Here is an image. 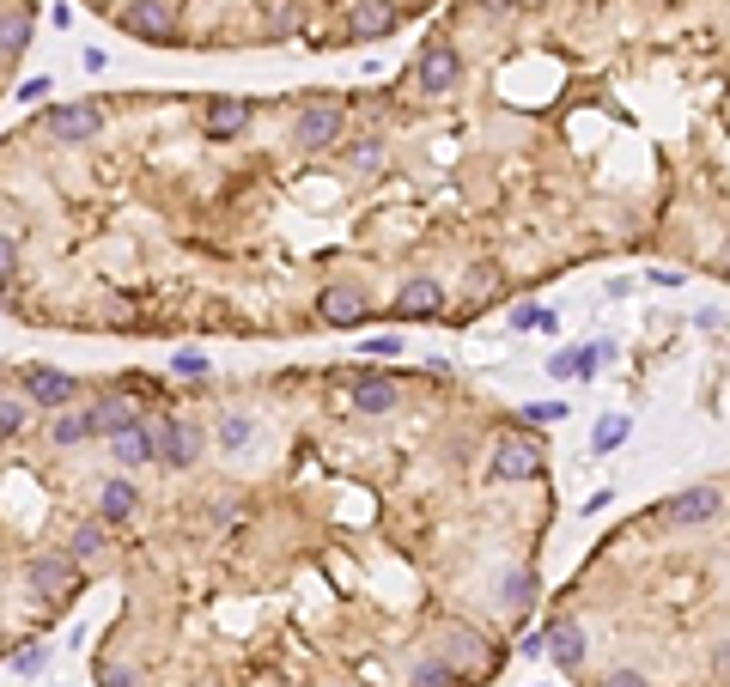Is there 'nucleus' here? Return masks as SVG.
Returning <instances> with one entry per match:
<instances>
[{"instance_id":"27","label":"nucleus","mask_w":730,"mask_h":687,"mask_svg":"<svg viewBox=\"0 0 730 687\" xmlns=\"http://www.w3.org/2000/svg\"><path fill=\"white\" fill-rule=\"evenodd\" d=\"M19 432H25V402L0 396V444H7V438H19Z\"/></svg>"},{"instance_id":"32","label":"nucleus","mask_w":730,"mask_h":687,"mask_svg":"<svg viewBox=\"0 0 730 687\" xmlns=\"http://www.w3.org/2000/svg\"><path fill=\"white\" fill-rule=\"evenodd\" d=\"M43 663H49V657H43V651H37V645H31V651H19V657H13V669H19V675H37V669H43Z\"/></svg>"},{"instance_id":"23","label":"nucleus","mask_w":730,"mask_h":687,"mask_svg":"<svg viewBox=\"0 0 730 687\" xmlns=\"http://www.w3.org/2000/svg\"><path fill=\"white\" fill-rule=\"evenodd\" d=\"M414 687H463V669L445 663V657H426V663L414 669Z\"/></svg>"},{"instance_id":"30","label":"nucleus","mask_w":730,"mask_h":687,"mask_svg":"<svg viewBox=\"0 0 730 687\" xmlns=\"http://www.w3.org/2000/svg\"><path fill=\"white\" fill-rule=\"evenodd\" d=\"M359 347L372 353V359H396V353H402V341H396V335H372V341H359Z\"/></svg>"},{"instance_id":"16","label":"nucleus","mask_w":730,"mask_h":687,"mask_svg":"<svg viewBox=\"0 0 730 687\" xmlns=\"http://www.w3.org/2000/svg\"><path fill=\"white\" fill-rule=\"evenodd\" d=\"M396 31V7L390 0H359L353 7V37H390Z\"/></svg>"},{"instance_id":"38","label":"nucleus","mask_w":730,"mask_h":687,"mask_svg":"<svg viewBox=\"0 0 730 687\" xmlns=\"http://www.w3.org/2000/svg\"><path fill=\"white\" fill-rule=\"evenodd\" d=\"M524 7H536V0H524Z\"/></svg>"},{"instance_id":"18","label":"nucleus","mask_w":730,"mask_h":687,"mask_svg":"<svg viewBox=\"0 0 730 687\" xmlns=\"http://www.w3.org/2000/svg\"><path fill=\"white\" fill-rule=\"evenodd\" d=\"M402 402V390L390 384V377H365V384L353 390V408H365V414H390Z\"/></svg>"},{"instance_id":"2","label":"nucleus","mask_w":730,"mask_h":687,"mask_svg":"<svg viewBox=\"0 0 730 687\" xmlns=\"http://www.w3.org/2000/svg\"><path fill=\"white\" fill-rule=\"evenodd\" d=\"M43 128H49L55 140H67V146H86V140L104 134V110H98V104H55V110L43 116Z\"/></svg>"},{"instance_id":"39","label":"nucleus","mask_w":730,"mask_h":687,"mask_svg":"<svg viewBox=\"0 0 730 687\" xmlns=\"http://www.w3.org/2000/svg\"><path fill=\"white\" fill-rule=\"evenodd\" d=\"M201 687H207V681H201Z\"/></svg>"},{"instance_id":"8","label":"nucleus","mask_w":730,"mask_h":687,"mask_svg":"<svg viewBox=\"0 0 730 687\" xmlns=\"http://www.w3.org/2000/svg\"><path fill=\"white\" fill-rule=\"evenodd\" d=\"M25 390H31L37 408H67L80 384H73L67 371H55V365H25Z\"/></svg>"},{"instance_id":"34","label":"nucleus","mask_w":730,"mask_h":687,"mask_svg":"<svg viewBox=\"0 0 730 687\" xmlns=\"http://www.w3.org/2000/svg\"><path fill=\"white\" fill-rule=\"evenodd\" d=\"M530 420H542V426H548V420H566V402H536Z\"/></svg>"},{"instance_id":"5","label":"nucleus","mask_w":730,"mask_h":687,"mask_svg":"<svg viewBox=\"0 0 730 687\" xmlns=\"http://www.w3.org/2000/svg\"><path fill=\"white\" fill-rule=\"evenodd\" d=\"M542 475V450L530 438H505L493 450V481H536Z\"/></svg>"},{"instance_id":"22","label":"nucleus","mask_w":730,"mask_h":687,"mask_svg":"<svg viewBox=\"0 0 730 687\" xmlns=\"http://www.w3.org/2000/svg\"><path fill=\"white\" fill-rule=\"evenodd\" d=\"M110 548V536H104V517H86L80 529H73V560H98Z\"/></svg>"},{"instance_id":"20","label":"nucleus","mask_w":730,"mask_h":687,"mask_svg":"<svg viewBox=\"0 0 730 687\" xmlns=\"http://www.w3.org/2000/svg\"><path fill=\"white\" fill-rule=\"evenodd\" d=\"M49 438H55L61 450H73V444H86V438H98V432H92V408H73V414H61Z\"/></svg>"},{"instance_id":"14","label":"nucleus","mask_w":730,"mask_h":687,"mask_svg":"<svg viewBox=\"0 0 730 687\" xmlns=\"http://www.w3.org/2000/svg\"><path fill=\"white\" fill-rule=\"evenodd\" d=\"M110 450H116V463H122V469H140V463H153V456H159V450H153V432H146L140 420H134L128 432H116V438H110Z\"/></svg>"},{"instance_id":"35","label":"nucleus","mask_w":730,"mask_h":687,"mask_svg":"<svg viewBox=\"0 0 730 687\" xmlns=\"http://www.w3.org/2000/svg\"><path fill=\"white\" fill-rule=\"evenodd\" d=\"M603 687H645V675H639V669H615Z\"/></svg>"},{"instance_id":"25","label":"nucleus","mask_w":730,"mask_h":687,"mask_svg":"<svg viewBox=\"0 0 730 687\" xmlns=\"http://www.w3.org/2000/svg\"><path fill=\"white\" fill-rule=\"evenodd\" d=\"M140 681V669L134 663H116V657H104L98 663V687H134Z\"/></svg>"},{"instance_id":"1","label":"nucleus","mask_w":730,"mask_h":687,"mask_svg":"<svg viewBox=\"0 0 730 687\" xmlns=\"http://www.w3.org/2000/svg\"><path fill=\"white\" fill-rule=\"evenodd\" d=\"M116 19L140 43H177V7H171V0H128Z\"/></svg>"},{"instance_id":"29","label":"nucleus","mask_w":730,"mask_h":687,"mask_svg":"<svg viewBox=\"0 0 730 687\" xmlns=\"http://www.w3.org/2000/svg\"><path fill=\"white\" fill-rule=\"evenodd\" d=\"M13 274H19V244H13L7 232H0V286H7Z\"/></svg>"},{"instance_id":"37","label":"nucleus","mask_w":730,"mask_h":687,"mask_svg":"<svg viewBox=\"0 0 730 687\" xmlns=\"http://www.w3.org/2000/svg\"><path fill=\"white\" fill-rule=\"evenodd\" d=\"M712 663H718V675H724V681H730V639H724V645H718V651H712Z\"/></svg>"},{"instance_id":"33","label":"nucleus","mask_w":730,"mask_h":687,"mask_svg":"<svg viewBox=\"0 0 730 687\" xmlns=\"http://www.w3.org/2000/svg\"><path fill=\"white\" fill-rule=\"evenodd\" d=\"M171 365H177V371H183V377H201V371H207V359H201V353H177V359H171Z\"/></svg>"},{"instance_id":"10","label":"nucleus","mask_w":730,"mask_h":687,"mask_svg":"<svg viewBox=\"0 0 730 687\" xmlns=\"http://www.w3.org/2000/svg\"><path fill=\"white\" fill-rule=\"evenodd\" d=\"M341 122H347L341 104H311V110L299 116V146H311V152H317V146H335V140H341Z\"/></svg>"},{"instance_id":"3","label":"nucleus","mask_w":730,"mask_h":687,"mask_svg":"<svg viewBox=\"0 0 730 687\" xmlns=\"http://www.w3.org/2000/svg\"><path fill=\"white\" fill-rule=\"evenodd\" d=\"M25 584H31L37 596H67V590H80L73 554H31V560H25Z\"/></svg>"},{"instance_id":"19","label":"nucleus","mask_w":730,"mask_h":687,"mask_svg":"<svg viewBox=\"0 0 730 687\" xmlns=\"http://www.w3.org/2000/svg\"><path fill=\"white\" fill-rule=\"evenodd\" d=\"M493 596H499V608H511V615H524V608L536 602V578H530V572H505Z\"/></svg>"},{"instance_id":"12","label":"nucleus","mask_w":730,"mask_h":687,"mask_svg":"<svg viewBox=\"0 0 730 687\" xmlns=\"http://www.w3.org/2000/svg\"><path fill=\"white\" fill-rule=\"evenodd\" d=\"M134 511H140V487H134L128 475L104 481V493H98V517H104V523H122V517H134Z\"/></svg>"},{"instance_id":"6","label":"nucleus","mask_w":730,"mask_h":687,"mask_svg":"<svg viewBox=\"0 0 730 687\" xmlns=\"http://www.w3.org/2000/svg\"><path fill=\"white\" fill-rule=\"evenodd\" d=\"M153 463H165V469H189L195 456H201V432L195 426H177V420H165L159 432H153Z\"/></svg>"},{"instance_id":"17","label":"nucleus","mask_w":730,"mask_h":687,"mask_svg":"<svg viewBox=\"0 0 730 687\" xmlns=\"http://www.w3.org/2000/svg\"><path fill=\"white\" fill-rule=\"evenodd\" d=\"M554 639H548V657L560 663V669H578L584 663V651H591V645H584V627H572V621H560V627H548Z\"/></svg>"},{"instance_id":"7","label":"nucleus","mask_w":730,"mask_h":687,"mask_svg":"<svg viewBox=\"0 0 730 687\" xmlns=\"http://www.w3.org/2000/svg\"><path fill=\"white\" fill-rule=\"evenodd\" d=\"M457 80H463L457 49H451V43H432V49L420 55V92H432V98H438V92H451Z\"/></svg>"},{"instance_id":"13","label":"nucleus","mask_w":730,"mask_h":687,"mask_svg":"<svg viewBox=\"0 0 730 687\" xmlns=\"http://www.w3.org/2000/svg\"><path fill=\"white\" fill-rule=\"evenodd\" d=\"M244 122H250V98H213V104H207V128H213V140L244 134Z\"/></svg>"},{"instance_id":"9","label":"nucleus","mask_w":730,"mask_h":687,"mask_svg":"<svg viewBox=\"0 0 730 687\" xmlns=\"http://www.w3.org/2000/svg\"><path fill=\"white\" fill-rule=\"evenodd\" d=\"M317 317H323L329 329L365 323V292H353V286H323V292H317Z\"/></svg>"},{"instance_id":"26","label":"nucleus","mask_w":730,"mask_h":687,"mask_svg":"<svg viewBox=\"0 0 730 687\" xmlns=\"http://www.w3.org/2000/svg\"><path fill=\"white\" fill-rule=\"evenodd\" d=\"M219 444H226V450H244V444H250V414H226V420H219Z\"/></svg>"},{"instance_id":"15","label":"nucleus","mask_w":730,"mask_h":687,"mask_svg":"<svg viewBox=\"0 0 730 687\" xmlns=\"http://www.w3.org/2000/svg\"><path fill=\"white\" fill-rule=\"evenodd\" d=\"M134 426V402H122V396H98L92 402V432L98 438H116V432H128Z\"/></svg>"},{"instance_id":"36","label":"nucleus","mask_w":730,"mask_h":687,"mask_svg":"<svg viewBox=\"0 0 730 687\" xmlns=\"http://www.w3.org/2000/svg\"><path fill=\"white\" fill-rule=\"evenodd\" d=\"M43 92H49V80H43V73H37V80H25V86H19V98H25V104H31V98H43Z\"/></svg>"},{"instance_id":"28","label":"nucleus","mask_w":730,"mask_h":687,"mask_svg":"<svg viewBox=\"0 0 730 687\" xmlns=\"http://www.w3.org/2000/svg\"><path fill=\"white\" fill-rule=\"evenodd\" d=\"M347 165H353V171H378V165H384V152H378L372 140H359V146L347 152Z\"/></svg>"},{"instance_id":"21","label":"nucleus","mask_w":730,"mask_h":687,"mask_svg":"<svg viewBox=\"0 0 730 687\" xmlns=\"http://www.w3.org/2000/svg\"><path fill=\"white\" fill-rule=\"evenodd\" d=\"M31 49V7L25 13H0V55Z\"/></svg>"},{"instance_id":"4","label":"nucleus","mask_w":730,"mask_h":687,"mask_svg":"<svg viewBox=\"0 0 730 687\" xmlns=\"http://www.w3.org/2000/svg\"><path fill=\"white\" fill-rule=\"evenodd\" d=\"M718 511V487H688V493H676L670 505H657L651 511V523H664V529H688V523H706Z\"/></svg>"},{"instance_id":"11","label":"nucleus","mask_w":730,"mask_h":687,"mask_svg":"<svg viewBox=\"0 0 730 687\" xmlns=\"http://www.w3.org/2000/svg\"><path fill=\"white\" fill-rule=\"evenodd\" d=\"M396 311H402V317H414V323H426V317L445 311V292H438V280H408V286H402V298H396Z\"/></svg>"},{"instance_id":"24","label":"nucleus","mask_w":730,"mask_h":687,"mask_svg":"<svg viewBox=\"0 0 730 687\" xmlns=\"http://www.w3.org/2000/svg\"><path fill=\"white\" fill-rule=\"evenodd\" d=\"M627 432H633V420H627V414H609V420H597V438H591V444L609 456V450H621V444H627Z\"/></svg>"},{"instance_id":"31","label":"nucleus","mask_w":730,"mask_h":687,"mask_svg":"<svg viewBox=\"0 0 730 687\" xmlns=\"http://www.w3.org/2000/svg\"><path fill=\"white\" fill-rule=\"evenodd\" d=\"M511 329H542V311L536 304H518V311H511Z\"/></svg>"}]
</instances>
